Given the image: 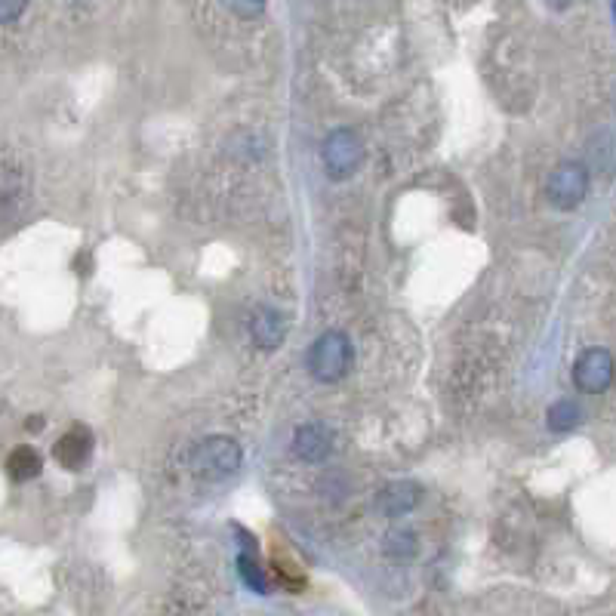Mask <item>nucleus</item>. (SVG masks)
<instances>
[{
    "label": "nucleus",
    "mask_w": 616,
    "mask_h": 616,
    "mask_svg": "<svg viewBox=\"0 0 616 616\" xmlns=\"http://www.w3.org/2000/svg\"><path fill=\"white\" fill-rule=\"evenodd\" d=\"M546 422L552 432H570L573 426H580V407H576L573 401H555L546 413Z\"/></svg>",
    "instance_id": "12"
},
{
    "label": "nucleus",
    "mask_w": 616,
    "mask_h": 616,
    "mask_svg": "<svg viewBox=\"0 0 616 616\" xmlns=\"http://www.w3.org/2000/svg\"><path fill=\"white\" fill-rule=\"evenodd\" d=\"M241 462H244V450L228 435H210L191 450V472L204 481H222L238 475Z\"/></svg>",
    "instance_id": "1"
},
{
    "label": "nucleus",
    "mask_w": 616,
    "mask_h": 616,
    "mask_svg": "<svg viewBox=\"0 0 616 616\" xmlns=\"http://www.w3.org/2000/svg\"><path fill=\"white\" fill-rule=\"evenodd\" d=\"M250 336L253 345L262 352H275L278 345L287 339V318L278 312L275 305H259L250 318Z\"/></svg>",
    "instance_id": "7"
},
{
    "label": "nucleus",
    "mask_w": 616,
    "mask_h": 616,
    "mask_svg": "<svg viewBox=\"0 0 616 616\" xmlns=\"http://www.w3.org/2000/svg\"><path fill=\"white\" fill-rule=\"evenodd\" d=\"M610 4H613V19H616V0H610Z\"/></svg>",
    "instance_id": "17"
},
{
    "label": "nucleus",
    "mask_w": 616,
    "mask_h": 616,
    "mask_svg": "<svg viewBox=\"0 0 616 616\" xmlns=\"http://www.w3.org/2000/svg\"><path fill=\"white\" fill-rule=\"evenodd\" d=\"M238 570H241L244 583H247L253 592H259V595H265V592H268V580H265V573H262V567L256 564V558H253L250 552H244V555L238 558Z\"/></svg>",
    "instance_id": "13"
},
{
    "label": "nucleus",
    "mask_w": 616,
    "mask_h": 616,
    "mask_svg": "<svg viewBox=\"0 0 616 616\" xmlns=\"http://www.w3.org/2000/svg\"><path fill=\"white\" fill-rule=\"evenodd\" d=\"M305 367L318 382H339L352 367V342L342 330L321 333L305 355Z\"/></svg>",
    "instance_id": "2"
},
{
    "label": "nucleus",
    "mask_w": 616,
    "mask_h": 616,
    "mask_svg": "<svg viewBox=\"0 0 616 616\" xmlns=\"http://www.w3.org/2000/svg\"><path fill=\"white\" fill-rule=\"evenodd\" d=\"M364 164L361 136L349 127H339L324 139V170L333 182H345Z\"/></svg>",
    "instance_id": "3"
},
{
    "label": "nucleus",
    "mask_w": 616,
    "mask_h": 616,
    "mask_svg": "<svg viewBox=\"0 0 616 616\" xmlns=\"http://www.w3.org/2000/svg\"><path fill=\"white\" fill-rule=\"evenodd\" d=\"M41 469H44L41 453H37L34 447H28V444L16 447V450L7 456V475H10L13 481H31V478L41 475Z\"/></svg>",
    "instance_id": "10"
},
{
    "label": "nucleus",
    "mask_w": 616,
    "mask_h": 616,
    "mask_svg": "<svg viewBox=\"0 0 616 616\" xmlns=\"http://www.w3.org/2000/svg\"><path fill=\"white\" fill-rule=\"evenodd\" d=\"M293 453L302 462H324L333 453V432L321 422H305L293 432Z\"/></svg>",
    "instance_id": "8"
},
{
    "label": "nucleus",
    "mask_w": 616,
    "mask_h": 616,
    "mask_svg": "<svg viewBox=\"0 0 616 616\" xmlns=\"http://www.w3.org/2000/svg\"><path fill=\"white\" fill-rule=\"evenodd\" d=\"M90 453H93V432H90L87 426L68 429V432L56 441V447H53L56 462H59L62 469H68V472L87 466Z\"/></svg>",
    "instance_id": "9"
},
{
    "label": "nucleus",
    "mask_w": 616,
    "mask_h": 616,
    "mask_svg": "<svg viewBox=\"0 0 616 616\" xmlns=\"http://www.w3.org/2000/svg\"><path fill=\"white\" fill-rule=\"evenodd\" d=\"M28 7V0H0V25L16 22Z\"/></svg>",
    "instance_id": "15"
},
{
    "label": "nucleus",
    "mask_w": 616,
    "mask_h": 616,
    "mask_svg": "<svg viewBox=\"0 0 616 616\" xmlns=\"http://www.w3.org/2000/svg\"><path fill=\"white\" fill-rule=\"evenodd\" d=\"M543 4L552 7V10H567V7L573 4V0H543Z\"/></svg>",
    "instance_id": "16"
},
{
    "label": "nucleus",
    "mask_w": 616,
    "mask_h": 616,
    "mask_svg": "<svg viewBox=\"0 0 616 616\" xmlns=\"http://www.w3.org/2000/svg\"><path fill=\"white\" fill-rule=\"evenodd\" d=\"M589 195V170L580 161H564L561 167L552 170L546 198L558 210H576Z\"/></svg>",
    "instance_id": "4"
},
{
    "label": "nucleus",
    "mask_w": 616,
    "mask_h": 616,
    "mask_svg": "<svg viewBox=\"0 0 616 616\" xmlns=\"http://www.w3.org/2000/svg\"><path fill=\"white\" fill-rule=\"evenodd\" d=\"M573 382L583 395H601L613 382V355L607 349H589L573 364Z\"/></svg>",
    "instance_id": "5"
},
{
    "label": "nucleus",
    "mask_w": 616,
    "mask_h": 616,
    "mask_svg": "<svg viewBox=\"0 0 616 616\" xmlns=\"http://www.w3.org/2000/svg\"><path fill=\"white\" fill-rule=\"evenodd\" d=\"M382 549H385V555L395 558V561H410L416 555V549H419V539H416V533L410 527H392L389 533H385V539H382Z\"/></svg>",
    "instance_id": "11"
},
{
    "label": "nucleus",
    "mask_w": 616,
    "mask_h": 616,
    "mask_svg": "<svg viewBox=\"0 0 616 616\" xmlns=\"http://www.w3.org/2000/svg\"><path fill=\"white\" fill-rule=\"evenodd\" d=\"M419 499H422V487L410 478L404 481H392V484H385L379 493H376V512L382 518H404L410 515L416 506H419Z\"/></svg>",
    "instance_id": "6"
},
{
    "label": "nucleus",
    "mask_w": 616,
    "mask_h": 616,
    "mask_svg": "<svg viewBox=\"0 0 616 616\" xmlns=\"http://www.w3.org/2000/svg\"><path fill=\"white\" fill-rule=\"evenodd\" d=\"M225 4H228L231 13L241 16V19H256V16H262L268 0H225Z\"/></svg>",
    "instance_id": "14"
}]
</instances>
